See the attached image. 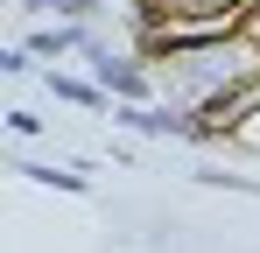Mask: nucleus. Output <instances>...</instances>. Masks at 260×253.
I'll list each match as a JSON object with an SVG mask.
<instances>
[{
  "label": "nucleus",
  "instance_id": "7ed1b4c3",
  "mask_svg": "<svg viewBox=\"0 0 260 253\" xmlns=\"http://www.w3.org/2000/svg\"><path fill=\"white\" fill-rule=\"evenodd\" d=\"M7 126H14V134H21V141H36V134H43V120H36V113H28V106H14V113H7Z\"/></svg>",
  "mask_w": 260,
  "mask_h": 253
},
{
  "label": "nucleus",
  "instance_id": "f03ea898",
  "mask_svg": "<svg viewBox=\"0 0 260 253\" xmlns=\"http://www.w3.org/2000/svg\"><path fill=\"white\" fill-rule=\"evenodd\" d=\"M21 14H49V21H99L106 0H21Z\"/></svg>",
  "mask_w": 260,
  "mask_h": 253
},
{
  "label": "nucleus",
  "instance_id": "f257e3e1",
  "mask_svg": "<svg viewBox=\"0 0 260 253\" xmlns=\"http://www.w3.org/2000/svg\"><path fill=\"white\" fill-rule=\"evenodd\" d=\"M43 84H49V99H63V106H113L99 78H63V71H49Z\"/></svg>",
  "mask_w": 260,
  "mask_h": 253
}]
</instances>
